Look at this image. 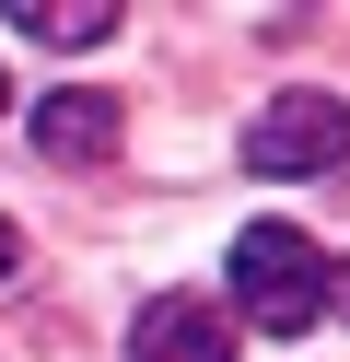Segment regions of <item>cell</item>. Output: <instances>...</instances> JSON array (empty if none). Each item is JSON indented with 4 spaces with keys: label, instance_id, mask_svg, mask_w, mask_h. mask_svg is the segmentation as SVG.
<instances>
[{
    "label": "cell",
    "instance_id": "3957f363",
    "mask_svg": "<svg viewBox=\"0 0 350 362\" xmlns=\"http://www.w3.org/2000/svg\"><path fill=\"white\" fill-rule=\"evenodd\" d=\"M129 362H233V327L222 304H199V292H152L129 327Z\"/></svg>",
    "mask_w": 350,
    "mask_h": 362
},
{
    "label": "cell",
    "instance_id": "5b68a950",
    "mask_svg": "<svg viewBox=\"0 0 350 362\" xmlns=\"http://www.w3.org/2000/svg\"><path fill=\"white\" fill-rule=\"evenodd\" d=\"M12 24L35 35V47H105L117 12H105V0H59V12H47V0H12Z\"/></svg>",
    "mask_w": 350,
    "mask_h": 362
},
{
    "label": "cell",
    "instance_id": "6da1fadb",
    "mask_svg": "<svg viewBox=\"0 0 350 362\" xmlns=\"http://www.w3.org/2000/svg\"><path fill=\"white\" fill-rule=\"evenodd\" d=\"M233 304H245V327H269V339L315 327V304H327L315 234H303V222H245V234H233Z\"/></svg>",
    "mask_w": 350,
    "mask_h": 362
},
{
    "label": "cell",
    "instance_id": "277c9868",
    "mask_svg": "<svg viewBox=\"0 0 350 362\" xmlns=\"http://www.w3.org/2000/svg\"><path fill=\"white\" fill-rule=\"evenodd\" d=\"M35 152L47 164H105L117 152V94H47L35 105Z\"/></svg>",
    "mask_w": 350,
    "mask_h": 362
},
{
    "label": "cell",
    "instance_id": "8992f818",
    "mask_svg": "<svg viewBox=\"0 0 350 362\" xmlns=\"http://www.w3.org/2000/svg\"><path fill=\"white\" fill-rule=\"evenodd\" d=\"M12 257H23V234H12V222H0V281H12Z\"/></svg>",
    "mask_w": 350,
    "mask_h": 362
},
{
    "label": "cell",
    "instance_id": "7a4b0ae2",
    "mask_svg": "<svg viewBox=\"0 0 350 362\" xmlns=\"http://www.w3.org/2000/svg\"><path fill=\"white\" fill-rule=\"evenodd\" d=\"M350 164V105L339 94H269L245 117V175H327Z\"/></svg>",
    "mask_w": 350,
    "mask_h": 362
},
{
    "label": "cell",
    "instance_id": "52a82bcc",
    "mask_svg": "<svg viewBox=\"0 0 350 362\" xmlns=\"http://www.w3.org/2000/svg\"><path fill=\"white\" fill-rule=\"evenodd\" d=\"M327 304H339V315H350V269H339V281H327Z\"/></svg>",
    "mask_w": 350,
    "mask_h": 362
}]
</instances>
